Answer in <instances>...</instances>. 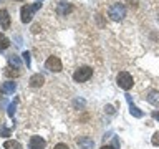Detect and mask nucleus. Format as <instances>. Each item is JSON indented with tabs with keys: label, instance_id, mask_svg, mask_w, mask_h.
I'll return each mask as SVG.
<instances>
[{
	"label": "nucleus",
	"instance_id": "14",
	"mask_svg": "<svg viewBox=\"0 0 159 149\" xmlns=\"http://www.w3.org/2000/svg\"><path fill=\"white\" fill-rule=\"evenodd\" d=\"M78 144L81 147H84V149H89V147H93V139H89V138H80L78 139Z\"/></svg>",
	"mask_w": 159,
	"mask_h": 149
},
{
	"label": "nucleus",
	"instance_id": "11",
	"mask_svg": "<svg viewBox=\"0 0 159 149\" xmlns=\"http://www.w3.org/2000/svg\"><path fill=\"white\" fill-rule=\"evenodd\" d=\"M15 89H17V83H13V81H7L2 84V91L7 94H13Z\"/></svg>",
	"mask_w": 159,
	"mask_h": 149
},
{
	"label": "nucleus",
	"instance_id": "24",
	"mask_svg": "<svg viewBox=\"0 0 159 149\" xmlns=\"http://www.w3.org/2000/svg\"><path fill=\"white\" fill-rule=\"evenodd\" d=\"M152 118H154V119H157V121H159V113H157V111H154V113H152Z\"/></svg>",
	"mask_w": 159,
	"mask_h": 149
},
{
	"label": "nucleus",
	"instance_id": "12",
	"mask_svg": "<svg viewBox=\"0 0 159 149\" xmlns=\"http://www.w3.org/2000/svg\"><path fill=\"white\" fill-rule=\"evenodd\" d=\"M71 12V5H70L68 2H60L58 3V13L60 15H66Z\"/></svg>",
	"mask_w": 159,
	"mask_h": 149
},
{
	"label": "nucleus",
	"instance_id": "5",
	"mask_svg": "<svg viewBox=\"0 0 159 149\" xmlns=\"http://www.w3.org/2000/svg\"><path fill=\"white\" fill-rule=\"evenodd\" d=\"M45 66H47V70H50V71H53V73H60L63 70V65H61L58 56H50L47 61H45Z\"/></svg>",
	"mask_w": 159,
	"mask_h": 149
},
{
	"label": "nucleus",
	"instance_id": "13",
	"mask_svg": "<svg viewBox=\"0 0 159 149\" xmlns=\"http://www.w3.org/2000/svg\"><path fill=\"white\" fill-rule=\"evenodd\" d=\"M8 63L12 65V66H15V70L22 68V61H20V58L17 56V55H10V56H8Z\"/></svg>",
	"mask_w": 159,
	"mask_h": 149
},
{
	"label": "nucleus",
	"instance_id": "15",
	"mask_svg": "<svg viewBox=\"0 0 159 149\" xmlns=\"http://www.w3.org/2000/svg\"><path fill=\"white\" fill-rule=\"evenodd\" d=\"M3 149H22V144H20L18 141H5Z\"/></svg>",
	"mask_w": 159,
	"mask_h": 149
},
{
	"label": "nucleus",
	"instance_id": "25",
	"mask_svg": "<svg viewBox=\"0 0 159 149\" xmlns=\"http://www.w3.org/2000/svg\"><path fill=\"white\" fill-rule=\"evenodd\" d=\"M101 149H116V147H113V146H103Z\"/></svg>",
	"mask_w": 159,
	"mask_h": 149
},
{
	"label": "nucleus",
	"instance_id": "17",
	"mask_svg": "<svg viewBox=\"0 0 159 149\" xmlns=\"http://www.w3.org/2000/svg\"><path fill=\"white\" fill-rule=\"evenodd\" d=\"M3 74H5V76H8V78H15V76H18V74H20V71H18V70H12L10 66H7V68H5V71H3Z\"/></svg>",
	"mask_w": 159,
	"mask_h": 149
},
{
	"label": "nucleus",
	"instance_id": "22",
	"mask_svg": "<svg viewBox=\"0 0 159 149\" xmlns=\"http://www.w3.org/2000/svg\"><path fill=\"white\" fill-rule=\"evenodd\" d=\"M53 149H70L66 144H63V142H60V144H57V146H55Z\"/></svg>",
	"mask_w": 159,
	"mask_h": 149
},
{
	"label": "nucleus",
	"instance_id": "19",
	"mask_svg": "<svg viewBox=\"0 0 159 149\" xmlns=\"http://www.w3.org/2000/svg\"><path fill=\"white\" fill-rule=\"evenodd\" d=\"M151 142H152V146H159V131L152 134V139H151Z\"/></svg>",
	"mask_w": 159,
	"mask_h": 149
},
{
	"label": "nucleus",
	"instance_id": "8",
	"mask_svg": "<svg viewBox=\"0 0 159 149\" xmlns=\"http://www.w3.org/2000/svg\"><path fill=\"white\" fill-rule=\"evenodd\" d=\"M124 96H126V101L129 103V113H131L134 118H143V111H141L138 106H134V104H133L131 96H129V94H124Z\"/></svg>",
	"mask_w": 159,
	"mask_h": 149
},
{
	"label": "nucleus",
	"instance_id": "18",
	"mask_svg": "<svg viewBox=\"0 0 159 149\" xmlns=\"http://www.w3.org/2000/svg\"><path fill=\"white\" fill-rule=\"evenodd\" d=\"M15 108H17V99H15V101L8 106V116H10V118H13V114H15Z\"/></svg>",
	"mask_w": 159,
	"mask_h": 149
},
{
	"label": "nucleus",
	"instance_id": "3",
	"mask_svg": "<svg viewBox=\"0 0 159 149\" xmlns=\"http://www.w3.org/2000/svg\"><path fill=\"white\" fill-rule=\"evenodd\" d=\"M91 76H93V68H89V66H80L76 71L73 73V79L76 83H84Z\"/></svg>",
	"mask_w": 159,
	"mask_h": 149
},
{
	"label": "nucleus",
	"instance_id": "23",
	"mask_svg": "<svg viewBox=\"0 0 159 149\" xmlns=\"http://www.w3.org/2000/svg\"><path fill=\"white\" fill-rule=\"evenodd\" d=\"M8 134H10L8 129H2V131H0V136H8Z\"/></svg>",
	"mask_w": 159,
	"mask_h": 149
},
{
	"label": "nucleus",
	"instance_id": "6",
	"mask_svg": "<svg viewBox=\"0 0 159 149\" xmlns=\"http://www.w3.org/2000/svg\"><path fill=\"white\" fill-rule=\"evenodd\" d=\"M47 146V141L40 136H32L30 138V142H28V147L30 149H45Z\"/></svg>",
	"mask_w": 159,
	"mask_h": 149
},
{
	"label": "nucleus",
	"instance_id": "20",
	"mask_svg": "<svg viewBox=\"0 0 159 149\" xmlns=\"http://www.w3.org/2000/svg\"><path fill=\"white\" fill-rule=\"evenodd\" d=\"M22 56H23V61H25V65H27V68H28L30 66V53L28 52H23Z\"/></svg>",
	"mask_w": 159,
	"mask_h": 149
},
{
	"label": "nucleus",
	"instance_id": "26",
	"mask_svg": "<svg viewBox=\"0 0 159 149\" xmlns=\"http://www.w3.org/2000/svg\"><path fill=\"white\" fill-rule=\"evenodd\" d=\"M38 2H43V0H38Z\"/></svg>",
	"mask_w": 159,
	"mask_h": 149
},
{
	"label": "nucleus",
	"instance_id": "4",
	"mask_svg": "<svg viewBox=\"0 0 159 149\" xmlns=\"http://www.w3.org/2000/svg\"><path fill=\"white\" fill-rule=\"evenodd\" d=\"M116 81H118V86L123 88V89H126V91H128V89H131L133 84H134L133 76L128 71H119L118 76H116Z\"/></svg>",
	"mask_w": 159,
	"mask_h": 149
},
{
	"label": "nucleus",
	"instance_id": "16",
	"mask_svg": "<svg viewBox=\"0 0 159 149\" xmlns=\"http://www.w3.org/2000/svg\"><path fill=\"white\" fill-rule=\"evenodd\" d=\"M10 47V40L5 37L3 33H0V52H3V50H7Z\"/></svg>",
	"mask_w": 159,
	"mask_h": 149
},
{
	"label": "nucleus",
	"instance_id": "1",
	"mask_svg": "<svg viewBox=\"0 0 159 149\" xmlns=\"http://www.w3.org/2000/svg\"><path fill=\"white\" fill-rule=\"evenodd\" d=\"M42 7V2H37L35 5H23L22 8H20V15H22V22L23 23H30L33 18V13L37 12V10Z\"/></svg>",
	"mask_w": 159,
	"mask_h": 149
},
{
	"label": "nucleus",
	"instance_id": "21",
	"mask_svg": "<svg viewBox=\"0 0 159 149\" xmlns=\"http://www.w3.org/2000/svg\"><path fill=\"white\" fill-rule=\"evenodd\" d=\"M126 2L131 5L133 8H138V5H139V3H138V0H126Z\"/></svg>",
	"mask_w": 159,
	"mask_h": 149
},
{
	"label": "nucleus",
	"instance_id": "10",
	"mask_svg": "<svg viewBox=\"0 0 159 149\" xmlns=\"http://www.w3.org/2000/svg\"><path fill=\"white\" fill-rule=\"evenodd\" d=\"M146 99H148L151 104H154V106H157V104H159V91H156V89H151V91L148 93Z\"/></svg>",
	"mask_w": 159,
	"mask_h": 149
},
{
	"label": "nucleus",
	"instance_id": "28",
	"mask_svg": "<svg viewBox=\"0 0 159 149\" xmlns=\"http://www.w3.org/2000/svg\"><path fill=\"white\" fill-rule=\"evenodd\" d=\"M0 91H2V89H0Z\"/></svg>",
	"mask_w": 159,
	"mask_h": 149
},
{
	"label": "nucleus",
	"instance_id": "2",
	"mask_svg": "<svg viewBox=\"0 0 159 149\" xmlns=\"http://www.w3.org/2000/svg\"><path fill=\"white\" fill-rule=\"evenodd\" d=\"M108 15L111 20H114V22H119V20H123L126 17V7H124L123 3H113L108 10Z\"/></svg>",
	"mask_w": 159,
	"mask_h": 149
},
{
	"label": "nucleus",
	"instance_id": "9",
	"mask_svg": "<svg viewBox=\"0 0 159 149\" xmlns=\"http://www.w3.org/2000/svg\"><path fill=\"white\" fill-rule=\"evenodd\" d=\"M43 83H45V78H43V74H40V73L33 74V76L30 78V86L32 88H40Z\"/></svg>",
	"mask_w": 159,
	"mask_h": 149
},
{
	"label": "nucleus",
	"instance_id": "7",
	"mask_svg": "<svg viewBox=\"0 0 159 149\" xmlns=\"http://www.w3.org/2000/svg\"><path fill=\"white\" fill-rule=\"evenodd\" d=\"M0 25H2L3 30L10 28V13L5 8H0Z\"/></svg>",
	"mask_w": 159,
	"mask_h": 149
},
{
	"label": "nucleus",
	"instance_id": "27",
	"mask_svg": "<svg viewBox=\"0 0 159 149\" xmlns=\"http://www.w3.org/2000/svg\"><path fill=\"white\" fill-rule=\"evenodd\" d=\"M17 2H22V0H17Z\"/></svg>",
	"mask_w": 159,
	"mask_h": 149
}]
</instances>
